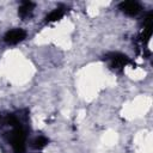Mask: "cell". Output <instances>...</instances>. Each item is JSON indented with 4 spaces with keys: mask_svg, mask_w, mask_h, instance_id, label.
Masks as SVG:
<instances>
[{
    "mask_svg": "<svg viewBox=\"0 0 153 153\" xmlns=\"http://www.w3.org/2000/svg\"><path fill=\"white\" fill-rule=\"evenodd\" d=\"M11 143L16 153L25 152V131L23 130L22 126L13 128V131L11 133Z\"/></svg>",
    "mask_w": 153,
    "mask_h": 153,
    "instance_id": "cell-1",
    "label": "cell"
},
{
    "mask_svg": "<svg viewBox=\"0 0 153 153\" xmlns=\"http://www.w3.org/2000/svg\"><path fill=\"white\" fill-rule=\"evenodd\" d=\"M48 143V140L44 137V136H38L33 140L32 142V147L35 149H42L43 147H45V145Z\"/></svg>",
    "mask_w": 153,
    "mask_h": 153,
    "instance_id": "cell-7",
    "label": "cell"
},
{
    "mask_svg": "<svg viewBox=\"0 0 153 153\" xmlns=\"http://www.w3.org/2000/svg\"><path fill=\"white\" fill-rule=\"evenodd\" d=\"M65 14V7L60 6L57 8H55L54 11H51L47 17H45V22L47 23H51V22H56L59 19H61Z\"/></svg>",
    "mask_w": 153,
    "mask_h": 153,
    "instance_id": "cell-6",
    "label": "cell"
},
{
    "mask_svg": "<svg viewBox=\"0 0 153 153\" xmlns=\"http://www.w3.org/2000/svg\"><path fill=\"white\" fill-rule=\"evenodd\" d=\"M118 7L127 16H136L141 11V5L136 1H123L120 4Z\"/></svg>",
    "mask_w": 153,
    "mask_h": 153,
    "instance_id": "cell-4",
    "label": "cell"
},
{
    "mask_svg": "<svg viewBox=\"0 0 153 153\" xmlns=\"http://www.w3.org/2000/svg\"><path fill=\"white\" fill-rule=\"evenodd\" d=\"M35 7V4L31 2V1H24L20 6H19V10H18V14L22 17V18H27L32 14V10Z\"/></svg>",
    "mask_w": 153,
    "mask_h": 153,
    "instance_id": "cell-5",
    "label": "cell"
},
{
    "mask_svg": "<svg viewBox=\"0 0 153 153\" xmlns=\"http://www.w3.org/2000/svg\"><path fill=\"white\" fill-rule=\"evenodd\" d=\"M26 36V32L23 29H13L6 32L4 41L8 44H17L19 42H22Z\"/></svg>",
    "mask_w": 153,
    "mask_h": 153,
    "instance_id": "cell-3",
    "label": "cell"
},
{
    "mask_svg": "<svg viewBox=\"0 0 153 153\" xmlns=\"http://www.w3.org/2000/svg\"><path fill=\"white\" fill-rule=\"evenodd\" d=\"M6 122H7V124H10L11 127H17V126H20L19 124V122H18V120H17V117L16 116H13V115H8L7 117H6Z\"/></svg>",
    "mask_w": 153,
    "mask_h": 153,
    "instance_id": "cell-8",
    "label": "cell"
},
{
    "mask_svg": "<svg viewBox=\"0 0 153 153\" xmlns=\"http://www.w3.org/2000/svg\"><path fill=\"white\" fill-rule=\"evenodd\" d=\"M105 59H106L109 66L116 71H121L126 65L130 63L129 57L124 54H121V53H109L105 56Z\"/></svg>",
    "mask_w": 153,
    "mask_h": 153,
    "instance_id": "cell-2",
    "label": "cell"
}]
</instances>
